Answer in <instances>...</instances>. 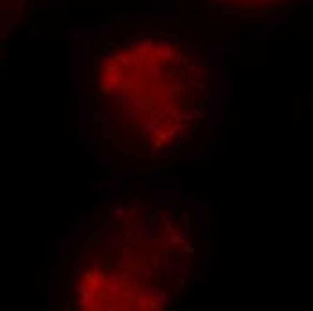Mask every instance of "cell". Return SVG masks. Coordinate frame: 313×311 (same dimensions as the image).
<instances>
[{"mask_svg": "<svg viewBox=\"0 0 313 311\" xmlns=\"http://www.w3.org/2000/svg\"><path fill=\"white\" fill-rule=\"evenodd\" d=\"M213 101L211 61L193 36L114 33L90 47L88 117L114 151L182 153L211 121Z\"/></svg>", "mask_w": 313, "mask_h": 311, "instance_id": "cell-1", "label": "cell"}, {"mask_svg": "<svg viewBox=\"0 0 313 311\" xmlns=\"http://www.w3.org/2000/svg\"><path fill=\"white\" fill-rule=\"evenodd\" d=\"M101 214L74 268L83 309H160L175 304L196 270V234L166 201H130Z\"/></svg>", "mask_w": 313, "mask_h": 311, "instance_id": "cell-2", "label": "cell"}, {"mask_svg": "<svg viewBox=\"0 0 313 311\" xmlns=\"http://www.w3.org/2000/svg\"><path fill=\"white\" fill-rule=\"evenodd\" d=\"M196 2H203L207 5L220 7L230 13H247V11H263L277 5H286L288 2L294 0H196Z\"/></svg>", "mask_w": 313, "mask_h": 311, "instance_id": "cell-3", "label": "cell"}]
</instances>
